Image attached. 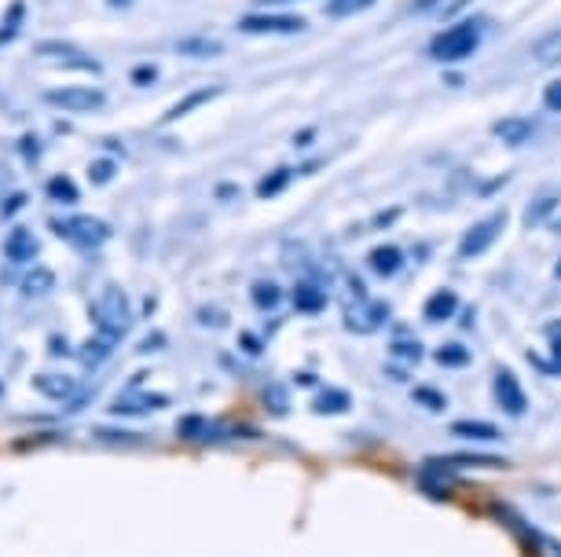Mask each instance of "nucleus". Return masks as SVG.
<instances>
[{"label": "nucleus", "instance_id": "nucleus-1", "mask_svg": "<svg viewBox=\"0 0 561 557\" xmlns=\"http://www.w3.org/2000/svg\"><path fill=\"white\" fill-rule=\"evenodd\" d=\"M481 34H484L481 19H462V23H455V26L444 30V34L433 37L430 59H437V62H462V59H470L473 51L481 48Z\"/></svg>", "mask_w": 561, "mask_h": 557}, {"label": "nucleus", "instance_id": "nucleus-2", "mask_svg": "<svg viewBox=\"0 0 561 557\" xmlns=\"http://www.w3.org/2000/svg\"><path fill=\"white\" fill-rule=\"evenodd\" d=\"M51 231L62 239V243L78 246V250H96L111 239V224L100 217L78 213V217H56L51 220Z\"/></svg>", "mask_w": 561, "mask_h": 557}, {"label": "nucleus", "instance_id": "nucleus-3", "mask_svg": "<svg viewBox=\"0 0 561 557\" xmlns=\"http://www.w3.org/2000/svg\"><path fill=\"white\" fill-rule=\"evenodd\" d=\"M92 320H96V327L100 330H107V334H122L129 330V323H133V301H129V293H125L122 287H103L100 293V301L92 304Z\"/></svg>", "mask_w": 561, "mask_h": 557}, {"label": "nucleus", "instance_id": "nucleus-4", "mask_svg": "<svg viewBox=\"0 0 561 557\" xmlns=\"http://www.w3.org/2000/svg\"><path fill=\"white\" fill-rule=\"evenodd\" d=\"M506 231V213L500 209V213H492V217H484V220H473L470 228L462 231V239H459V257H481V254H489V250L500 243V235Z\"/></svg>", "mask_w": 561, "mask_h": 557}, {"label": "nucleus", "instance_id": "nucleus-5", "mask_svg": "<svg viewBox=\"0 0 561 557\" xmlns=\"http://www.w3.org/2000/svg\"><path fill=\"white\" fill-rule=\"evenodd\" d=\"M239 30L253 37H290V34H301L305 19L290 12H250L239 19Z\"/></svg>", "mask_w": 561, "mask_h": 557}, {"label": "nucleus", "instance_id": "nucleus-6", "mask_svg": "<svg viewBox=\"0 0 561 557\" xmlns=\"http://www.w3.org/2000/svg\"><path fill=\"white\" fill-rule=\"evenodd\" d=\"M45 103L56 111H70V114H92L107 103V92L92 89V85H59L45 92Z\"/></svg>", "mask_w": 561, "mask_h": 557}, {"label": "nucleus", "instance_id": "nucleus-7", "mask_svg": "<svg viewBox=\"0 0 561 557\" xmlns=\"http://www.w3.org/2000/svg\"><path fill=\"white\" fill-rule=\"evenodd\" d=\"M342 323L353 334H375V330H382L389 323V304L375 301V298H359L353 304H345Z\"/></svg>", "mask_w": 561, "mask_h": 557}, {"label": "nucleus", "instance_id": "nucleus-8", "mask_svg": "<svg viewBox=\"0 0 561 557\" xmlns=\"http://www.w3.org/2000/svg\"><path fill=\"white\" fill-rule=\"evenodd\" d=\"M492 393H495V404L503 407L506 415H525L528 411V396H525V385L517 382L514 371H506V367H500L492 378Z\"/></svg>", "mask_w": 561, "mask_h": 557}, {"label": "nucleus", "instance_id": "nucleus-9", "mask_svg": "<svg viewBox=\"0 0 561 557\" xmlns=\"http://www.w3.org/2000/svg\"><path fill=\"white\" fill-rule=\"evenodd\" d=\"M41 254V243H37V235L30 231L26 224H19L8 231V239H4V257L12 260V265H30Z\"/></svg>", "mask_w": 561, "mask_h": 557}, {"label": "nucleus", "instance_id": "nucleus-10", "mask_svg": "<svg viewBox=\"0 0 561 557\" xmlns=\"http://www.w3.org/2000/svg\"><path fill=\"white\" fill-rule=\"evenodd\" d=\"M294 309L301 315H320L327 309V287L320 279H301L294 287Z\"/></svg>", "mask_w": 561, "mask_h": 557}, {"label": "nucleus", "instance_id": "nucleus-11", "mask_svg": "<svg viewBox=\"0 0 561 557\" xmlns=\"http://www.w3.org/2000/svg\"><path fill=\"white\" fill-rule=\"evenodd\" d=\"M217 96H220V89H217V85H203V89L187 92V96L180 100L176 107H169V111H165V118H162V121H169V125H173V121L187 118V114H192V111H198V107H203V103L217 100Z\"/></svg>", "mask_w": 561, "mask_h": 557}, {"label": "nucleus", "instance_id": "nucleus-12", "mask_svg": "<svg viewBox=\"0 0 561 557\" xmlns=\"http://www.w3.org/2000/svg\"><path fill=\"white\" fill-rule=\"evenodd\" d=\"M34 388H37L41 396H48V401H67V396H73V388H78V382H73L70 374L48 371V374H37V378H34Z\"/></svg>", "mask_w": 561, "mask_h": 557}, {"label": "nucleus", "instance_id": "nucleus-13", "mask_svg": "<svg viewBox=\"0 0 561 557\" xmlns=\"http://www.w3.org/2000/svg\"><path fill=\"white\" fill-rule=\"evenodd\" d=\"M370 271H378V276H397L400 268H404V250L400 246H375L367 257Z\"/></svg>", "mask_w": 561, "mask_h": 557}, {"label": "nucleus", "instance_id": "nucleus-14", "mask_svg": "<svg viewBox=\"0 0 561 557\" xmlns=\"http://www.w3.org/2000/svg\"><path fill=\"white\" fill-rule=\"evenodd\" d=\"M455 309H459V298H455L451 290H437V293H430L426 304H422V315H426L430 323H444V320H451Z\"/></svg>", "mask_w": 561, "mask_h": 557}, {"label": "nucleus", "instance_id": "nucleus-15", "mask_svg": "<svg viewBox=\"0 0 561 557\" xmlns=\"http://www.w3.org/2000/svg\"><path fill=\"white\" fill-rule=\"evenodd\" d=\"M466 466H506V462L495 455H440L426 462V469H466Z\"/></svg>", "mask_w": 561, "mask_h": 557}, {"label": "nucleus", "instance_id": "nucleus-16", "mask_svg": "<svg viewBox=\"0 0 561 557\" xmlns=\"http://www.w3.org/2000/svg\"><path fill=\"white\" fill-rule=\"evenodd\" d=\"M353 407V396L345 393V388H323V393L312 396V411L316 415H342Z\"/></svg>", "mask_w": 561, "mask_h": 557}, {"label": "nucleus", "instance_id": "nucleus-17", "mask_svg": "<svg viewBox=\"0 0 561 557\" xmlns=\"http://www.w3.org/2000/svg\"><path fill=\"white\" fill-rule=\"evenodd\" d=\"M433 360L440 367H451V371H462V367H470L473 356L462 341H448V345H440V349H433Z\"/></svg>", "mask_w": 561, "mask_h": 557}, {"label": "nucleus", "instance_id": "nucleus-18", "mask_svg": "<svg viewBox=\"0 0 561 557\" xmlns=\"http://www.w3.org/2000/svg\"><path fill=\"white\" fill-rule=\"evenodd\" d=\"M176 51L187 59H217L220 51H225V45H217V40H209V37H187V40H180Z\"/></svg>", "mask_w": 561, "mask_h": 557}, {"label": "nucleus", "instance_id": "nucleus-19", "mask_svg": "<svg viewBox=\"0 0 561 557\" xmlns=\"http://www.w3.org/2000/svg\"><path fill=\"white\" fill-rule=\"evenodd\" d=\"M290 170L287 165H275V170H268L261 176V184H257V198H275V195H283L290 187Z\"/></svg>", "mask_w": 561, "mask_h": 557}, {"label": "nucleus", "instance_id": "nucleus-20", "mask_svg": "<svg viewBox=\"0 0 561 557\" xmlns=\"http://www.w3.org/2000/svg\"><path fill=\"white\" fill-rule=\"evenodd\" d=\"M56 287V276H51L48 268H30L23 279H19V290L26 293V298H41V293H48Z\"/></svg>", "mask_w": 561, "mask_h": 557}, {"label": "nucleus", "instance_id": "nucleus-21", "mask_svg": "<svg viewBox=\"0 0 561 557\" xmlns=\"http://www.w3.org/2000/svg\"><path fill=\"white\" fill-rule=\"evenodd\" d=\"M118 334H107V330H96V338H92L89 345H84V349H81V356H84V360H89V363H100L103 360V356H111L114 349H118Z\"/></svg>", "mask_w": 561, "mask_h": 557}, {"label": "nucleus", "instance_id": "nucleus-22", "mask_svg": "<svg viewBox=\"0 0 561 557\" xmlns=\"http://www.w3.org/2000/svg\"><path fill=\"white\" fill-rule=\"evenodd\" d=\"M451 433L462 437V440H500V429H495L492 422H473V418H462V422H455Z\"/></svg>", "mask_w": 561, "mask_h": 557}, {"label": "nucleus", "instance_id": "nucleus-23", "mask_svg": "<svg viewBox=\"0 0 561 557\" xmlns=\"http://www.w3.org/2000/svg\"><path fill=\"white\" fill-rule=\"evenodd\" d=\"M533 56H536V62H543V67H561V26L539 40L533 48Z\"/></svg>", "mask_w": 561, "mask_h": 557}, {"label": "nucleus", "instance_id": "nucleus-24", "mask_svg": "<svg viewBox=\"0 0 561 557\" xmlns=\"http://www.w3.org/2000/svg\"><path fill=\"white\" fill-rule=\"evenodd\" d=\"M45 192H48V198L51 202H78L81 198V192H78V184L70 181V176H51V181L45 184Z\"/></svg>", "mask_w": 561, "mask_h": 557}, {"label": "nucleus", "instance_id": "nucleus-25", "mask_svg": "<svg viewBox=\"0 0 561 557\" xmlns=\"http://www.w3.org/2000/svg\"><path fill=\"white\" fill-rule=\"evenodd\" d=\"M279 301H283V287H275V282H253V304L264 312H272V309H279Z\"/></svg>", "mask_w": 561, "mask_h": 557}, {"label": "nucleus", "instance_id": "nucleus-26", "mask_svg": "<svg viewBox=\"0 0 561 557\" xmlns=\"http://www.w3.org/2000/svg\"><path fill=\"white\" fill-rule=\"evenodd\" d=\"M370 4H375V0H327V15H331V19H353L359 12H367Z\"/></svg>", "mask_w": 561, "mask_h": 557}, {"label": "nucleus", "instance_id": "nucleus-27", "mask_svg": "<svg viewBox=\"0 0 561 557\" xmlns=\"http://www.w3.org/2000/svg\"><path fill=\"white\" fill-rule=\"evenodd\" d=\"M114 176H118V162H114V158H92L89 162V181L96 187L111 184Z\"/></svg>", "mask_w": 561, "mask_h": 557}, {"label": "nucleus", "instance_id": "nucleus-28", "mask_svg": "<svg viewBox=\"0 0 561 557\" xmlns=\"http://www.w3.org/2000/svg\"><path fill=\"white\" fill-rule=\"evenodd\" d=\"M34 51H37L41 59H59L62 62V59H70V56H78L81 48L70 45V40H45V45H37Z\"/></svg>", "mask_w": 561, "mask_h": 557}, {"label": "nucleus", "instance_id": "nucleus-29", "mask_svg": "<svg viewBox=\"0 0 561 557\" xmlns=\"http://www.w3.org/2000/svg\"><path fill=\"white\" fill-rule=\"evenodd\" d=\"M415 404H419V407H426V411H433V415H440L444 407H448V401H444V393H440V388H433V385H419V388H415Z\"/></svg>", "mask_w": 561, "mask_h": 557}, {"label": "nucleus", "instance_id": "nucleus-30", "mask_svg": "<svg viewBox=\"0 0 561 557\" xmlns=\"http://www.w3.org/2000/svg\"><path fill=\"white\" fill-rule=\"evenodd\" d=\"M495 132H500V140L517 143V140H528V132H533V121H500V125H495Z\"/></svg>", "mask_w": 561, "mask_h": 557}, {"label": "nucleus", "instance_id": "nucleus-31", "mask_svg": "<svg viewBox=\"0 0 561 557\" xmlns=\"http://www.w3.org/2000/svg\"><path fill=\"white\" fill-rule=\"evenodd\" d=\"M389 349H393V356H400V360L404 363H419L422 360V345L411 338V334H404V338H397L393 345H389Z\"/></svg>", "mask_w": 561, "mask_h": 557}, {"label": "nucleus", "instance_id": "nucleus-32", "mask_svg": "<svg viewBox=\"0 0 561 557\" xmlns=\"http://www.w3.org/2000/svg\"><path fill=\"white\" fill-rule=\"evenodd\" d=\"M129 81L136 89H151L158 81V67H154V62H136V67L129 70Z\"/></svg>", "mask_w": 561, "mask_h": 557}, {"label": "nucleus", "instance_id": "nucleus-33", "mask_svg": "<svg viewBox=\"0 0 561 557\" xmlns=\"http://www.w3.org/2000/svg\"><path fill=\"white\" fill-rule=\"evenodd\" d=\"M23 15H26V4H23V0L8 8V23H4V30H0V40H8V37L15 34V26H23Z\"/></svg>", "mask_w": 561, "mask_h": 557}, {"label": "nucleus", "instance_id": "nucleus-34", "mask_svg": "<svg viewBox=\"0 0 561 557\" xmlns=\"http://www.w3.org/2000/svg\"><path fill=\"white\" fill-rule=\"evenodd\" d=\"M543 107L547 111H554V114H561V78H554L550 85L543 89Z\"/></svg>", "mask_w": 561, "mask_h": 557}, {"label": "nucleus", "instance_id": "nucleus-35", "mask_svg": "<svg viewBox=\"0 0 561 557\" xmlns=\"http://www.w3.org/2000/svg\"><path fill=\"white\" fill-rule=\"evenodd\" d=\"M23 206H26V195H23V192H15V195L4 202V217H8V213H15V209H23Z\"/></svg>", "mask_w": 561, "mask_h": 557}, {"label": "nucleus", "instance_id": "nucleus-36", "mask_svg": "<svg viewBox=\"0 0 561 557\" xmlns=\"http://www.w3.org/2000/svg\"><path fill=\"white\" fill-rule=\"evenodd\" d=\"M547 334H550V338H554V341H561V320H554V323H550V327H547Z\"/></svg>", "mask_w": 561, "mask_h": 557}, {"label": "nucleus", "instance_id": "nucleus-37", "mask_svg": "<svg viewBox=\"0 0 561 557\" xmlns=\"http://www.w3.org/2000/svg\"><path fill=\"white\" fill-rule=\"evenodd\" d=\"M312 136H316L312 129H301V136H298V140H294V143H309V140H312Z\"/></svg>", "mask_w": 561, "mask_h": 557}, {"label": "nucleus", "instance_id": "nucleus-38", "mask_svg": "<svg viewBox=\"0 0 561 557\" xmlns=\"http://www.w3.org/2000/svg\"><path fill=\"white\" fill-rule=\"evenodd\" d=\"M257 4H298V0H257Z\"/></svg>", "mask_w": 561, "mask_h": 557}, {"label": "nucleus", "instance_id": "nucleus-39", "mask_svg": "<svg viewBox=\"0 0 561 557\" xmlns=\"http://www.w3.org/2000/svg\"><path fill=\"white\" fill-rule=\"evenodd\" d=\"M466 4H470V0H455V4H451V8H455V12H459V8H466Z\"/></svg>", "mask_w": 561, "mask_h": 557}, {"label": "nucleus", "instance_id": "nucleus-40", "mask_svg": "<svg viewBox=\"0 0 561 557\" xmlns=\"http://www.w3.org/2000/svg\"><path fill=\"white\" fill-rule=\"evenodd\" d=\"M554 279H561V260H558V265H554Z\"/></svg>", "mask_w": 561, "mask_h": 557}, {"label": "nucleus", "instance_id": "nucleus-41", "mask_svg": "<svg viewBox=\"0 0 561 557\" xmlns=\"http://www.w3.org/2000/svg\"><path fill=\"white\" fill-rule=\"evenodd\" d=\"M0 187H4V173H0Z\"/></svg>", "mask_w": 561, "mask_h": 557}]
</instances>
